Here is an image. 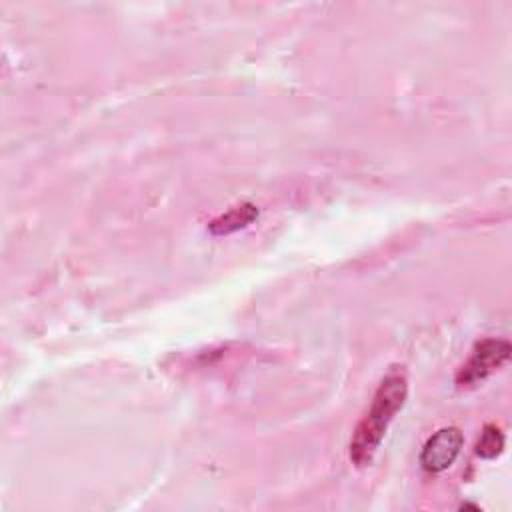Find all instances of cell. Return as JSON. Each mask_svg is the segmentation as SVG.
<instances>
[{
  "mask_svg": "<svg viewBox=\"0 0 512 512\" xmlns=\"http://www.w3.org/2000/svg\"><path fill=\"white\" fill-rule=\"evenodd\" d=\"M408 396V382L402 372H390L374 392L370 410L358 422L350 440V460L362 468L368 466L398 410Z\"/></svg>",
  "mask_w": 512,
  "mask_h": 512,
  "instance_id": "1",
  "label": "cell"
},
{
  "mask_svg": "<svg viewBox=\"0 0 512 512\" xmlns=\"http://www.w3.org/2000/svg\"><path fill=\"white\" fill-rule=\"evenodd\" d=\"M510 356V344L502 338H486L476 344L470 358L462 364V368L456 374V384L460 388L472 386L486 376H490L494 370H498Z\"/></svg>",
  "mask_w": 512,
  "mask_h": 512,
  "instance_id": "2",
  "label": "cell"
},
{
  "mask_svg": "<svg viewBox=\"0 0 512 512\" xmlns=\"http://www.w3.org/2000/svg\"><path fill=\"white\" fill-rule=\"evenodd\" d=\"M462 446H464L462 430L456 426H444L424 442L420 452V466L432 474L444 472L456 462Z\"/></svg>",
  "mask_w": 512,
  "mask_h": 512,
  "instance_id": "3",
  "label": "cell"
},
{
  "mask_svg": "<svg viewBox=\"0 0 512 512\" xmlns=\"http://www.w3.org/2000/svg\"><path fill=\"white\" fill-rule=\"evenodd\" d=\"M256 216H258V208L254 204L246 202V204L234 206L228 212H224L218 218H214L208 224V230L214 236H226V234H232V232H238V230L250 226L256 220Z\"/></svg>",
  "mask_w": 512,
  "mask_h": 512,
  "instance_id": "4",
  "label": "cell"
},
{
  "mask_svg": "<svg viewBox=\"0 0 512 512\" xmlns=\"http://www.w3.org/2000/svg\"><path fill=\"white\" fill-rule=\"evenodd\" d=\"M504 442H506L504 432L496 424H486L480 432V438L476 440L474 452H476V456H480L484 460H492L502 454Z\"/></svg>",
  "mask_w": 512,
  "mask_h": 512,
  "instance_id": "5",
  "label": "cell"
}]
</instances>
